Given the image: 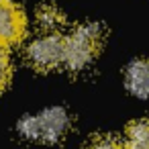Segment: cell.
Segmentation results:
<instances>
[{
  "label": "cell",
  "instance_id": "9c48e42d",
  "mask_svg": "<svg viewBox=\"0 0 149 149\" xmlns=\"http://www.w3.org/2000/svg\"><path fill=\"white\" fill-rule=\"evenodd\" d=\"M88 149H125V147H120V145H118L114 139H110V137H100V139L92 141Z\"/></svg>",
  "mask_w": 149,
  "mask_h": 149
},
{
  "label": "cell",
  "instance_id": "7a4b0ae2",
  "mask_svg": "<svg viewBox=\"0 0 149 149\" xmlns=\"http://www.w3.org/2000/svg\"><path fill=\"white\" fill-rule=\"evenodd\" d=\"M100 41H102V31L96 23H86L76 27V31L65 39L63 63L74 72L84 70L94 59L100 47Z\"/></svg>",
  "mask_w": 149,
  "mask_h": 149
},
{
  "label": "cell",
  "instance_id": "6da1fadb",
  "mask_svg": "<svg viewBox=\"0 0 149 149\" xmlns=\"http://www.w3.org/2000/svg\"><path fill=\"white\" fill-rule=\"evenodd\" d=\"M70 131V116L63 108H49L37 116H27L19 123V133L29 141L57 143Z\"/></svg>",
  "mask_w": 149,
  "mask_h": 149
},
{
  "label": "cell",
  "instance_id": "52a82bcc",
  "mask_svg": "<svg viewBox=\"0 0 149 149\" xmlns=\"http://www.w3.org/2000/svg\"><path fill=\"white\" fill-rule=\"evenodd\" d=\"M37 23H39V27L45 29V31H55V29H59V27L63 25V15H61L55 6L45 4V6H41V8L37 10Z\"/></svg>",
  "mask_w": 149,
  "mask_h": 149
},
{
  "label": "cell",
  "instance_id": "ba28073f",
  "mask_svg": "<svg viewBox=\"0 0 149 149\" xmlns=\"http://www.w3.org/2000/svg\"><path fill=\"white\" fill-rule=\"evenodd\" d=\"M10 80V59L6 53V47L0 45V90H2Z\"/></svg>",
  "mask_w": 149,
  "mask_h": 149
},
{
  "label": "cell",
  "instance_id": "5b68a950",
  "mask_svg": "<svg viewBox=\"0 0 149 149\" xmlns=\"http://www.w3.org/2000/svg\"><path fill=\"white\" fill-rule=\"evenodd\" d=\"M125 82L135 96L149 98V59H135L127 68Z\"/></svg>",
  "mask_w": 149,
  "mask_h": 149
},
{
  "label": "cell",
  "instance_id": "277c9868",
  "mask_svg": "<svg viewBox=\"0 0 149 149\" xmlns=\"http://www.w3.org/2000/svg\"><path fill=\"white\" fill-rule=\"evenodd\" d=\"M25 15L13 0H0V45H15L25 37Z\"/></svg>",
  "mask_w": 149,
  "mask_h": 149
},
{
  "label": "cell",
  "instance_id": "3957f363",
  "mask_svg": "<svg viewBox=\"0 0 149 149\" xmlns=\"http://www.w3.org/2000/svg\"><path fill=\"white\" fill-rule=\"evenodd\" d=\"M27 55H29V61L33 63V68H37V70H53L59 63H63L65 39L55 35V33H47V35L35 39L29 45Z\"/></svg>",
  "mask_w": 149,
  "mask_h": 149
},
{
  "label": "cell",
  "instance_id": "8992f818",
  "mask_svg": "<svg viewBox=\"0 0 149 149\" xmlns=\"http://www.w3.org/2000/svg\"><path fill=\"white\" fill-rule=\"evenodd\" d=\"M125 149H149V120H137L129 125Z\"/></svg>",
  "mask_w": 149,
  "mask_h": 149
}]
</instances>
